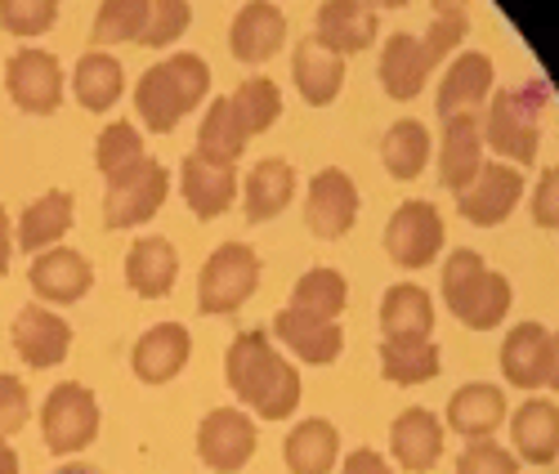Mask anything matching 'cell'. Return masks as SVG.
<instances>
[{
	"label": "cell",
	"mask_w": 559,
	"mask_h": 474,
	"mask_svg": "<svg viewBox=\"0 0 559 474\" xmlns=\"http://www.w3.org/2000/svg\"><path fill=\"white\" fill-rule=\"evenodd\" d=\"M224 376H228V390L238 394V403L251 407L260 420H287L305 394L300 371L287 363V354L264 331L233 336L224 354Z\"/></svg>",
	"instance_id": "1"
},
{
	"label": "cell",
	"mask_w": 559,
	"mask_h": 474,
	"mask_svg": "<svg viewBox=\"0 0 559 474\" xmlns=\"http://www.w3.org/2000/svg\"><path fill=\"white\" fill-rule=\"evenodd\" d=\"M211 90V68L202 55H170L153 63L134 85V112L153 134H170L179 117H189Z\"/></svg>",
	"instance_id": "2"
},
{
	"label": "cell",
	"mask_w": 559,
	"mask_h": 474,
	"mask_svg": "<svg viewBox=\"0 0 559 474\" xmlns=\"http://www.w3.org/2000/svg\"><path fill=\"white\" fill-rule=\"evenodd\" d=\"M550 85L546 81H524L520 90H501L488 99L484 112V149L497 157H510V166H533L542 149V112L550 108Z\"/></svg>",
	"instance_id": "3"
},
{
	"label": "cell",
	"mask_w": 559,
	"mask_h": 474,
	"mask_svg": "<svg viewBox=\"0 0 559 474\" xmlns=\"http://www.w3.org/2000/svg\"><path fill=\"white\" fill-rule=\"evenodd\" d=\"M443 300L456 322L475 327V331H492V327H501L510 305H515V287H510L506 273L488 269L479 251L461 247L443 264Z\"/></svg>",
	"instance_id": "4"
},
{
	"label": "cell",
	"mask_w": 559,
	"mask_h": 474,
	"mask_svg": "<svg viewBox=\"0 0 559 474\" xmlns=\"http://www.w3.org/2000/svg\"><path fill=\"white\" fill-rule=\"evenodd\" d=\"M260 287V256L247 242H224L211 251L198 277V309L206 318L238 313Z\"/></svg>",
	"instance_id": "5"
},
{
	"label": "cell",
	"mask_w": 559,
	"mask_h": 474,
	"mask_svg": "<svg viewBox=\"0 0 559 474\" xmlns=\"http://www.w3.org/2000/svg\"><path fill=\"white\" fill-rule=\"evenodd\" d=\"M40 435L55 457H76L99 435V399L81 381H63L45 394L40 407Z\"/></svg>",
	"instance_id": "6"
},
{
	"label": "cell",
	"mask_w": 559,
	"mask_h": 474,
	"mask_svg": "<svg viewBox=\"0 0 559 474\" xmlns=\"http://www.w3.org/2000/svg\"><path fill=\"white\" fill-rule=\"evenodd\" d=\"M443 215L439 206L421 202V198H407L390 224H385V256L399 264V269H426L439 260L443 251Z\"/></svg>",
	"instance_id": "7"
},
{
	"label": "cell",
	"mask_w": 559,
	"mask_h": 474,
	"mask_svg": "<svg viewBox=\"0 0 559 474\" xmlns=\"http://www.w3.org/2000/svg\"><path fill=\"white\" fill-rule=\"evenodd\" d=\"M63 63L50 50H14L5 59V90L19 112L50 117L63 108Z\"/></svg>",
	"instance_id": "8"
},
{
	"label": "cell",
	"mask_w": 559,
	"mask_h": 474,
	"mask_svg": "<svg viewBox=\"0 0 559 474\" xmlns=\"http://www.w3.org/2000/svg\"><path fill=\"white\" fill-rule=\"evenodd\" d=\"M255 420L242 407H215L198 425V457L215 474H238L255 457Z\"/></svg>",
	"instance_id": "9"
},
{
	"label": "cell",
	"mask_w": 559,
	"mask_h": 474,
	"mask_svg": "<svg viewBox=\"0 0 559 474\" xmlns=\"http://www.w3.org/2000/svg\"><path fill=\"white\" fill-rule=\"evenodd\" d=\"M520 198H524V170L510 162H484V170L456 193V211L479 228H492L510 220Z\"/></svg>",
	"instance_id": "10"
},
{
	"label": "cell",
	"mask_w": 559,
	"mask_h": 474,
	"mask_svg": "<svg viewBox=\"0 0 559 474\" xmlns=\"http://www.w3.org/2000/svg\"><path fill=\"white\" fill-rule=\"evenodd\" d=\"M10 341H14V354L36 367V371H50L59 363H68L72 354V327L63 313L45 309V305H23L10 322Z\"/></svg>",
	"instance_id": "11"
},
{
	"label": "cell",
	"mask_w": 559,
	"mask_h": 474,
	"mask_svg": "<svg viewBox=\"0 0 559 474\" xmlns=\"http://www.w3.org/2000/svg\"><path fill=\"white\" fill-rule=\"evenodd\" d=\"M358 220V188L341 166H328L309 179V198H305V224L322 242H341Z\"/></svg>",
	"instance_id": "12"
},
{
	"label": "cell",
	"mask_w": 559,
	"mask_h": 474,
	"mask_svg": "<svg viewBox=\"0 0 559 474\" xmlns=\"http://www.w3.org/2000/svg\"><path fill=\"white\" fill-rule=\"evenodd\" d=\"M166 193H170V170L157 157H148L130 179H121V183L108 188V198H104V224L108 228H139V224H148L166 206Z\"/></svg>",
	"instance_id": "13"
},
{
	"label": "cell",
	"mask_w": 559,
	"mask_h": 474,
	"mask_svg": "<svg viewBox=\"0 0 559 474\" xmlns=\"http://www.w3.org/2000/svg\"><path fill=\"white\" fill-rule=\"evenodd\" d=\"M27 282H32L36 300L76 305V300L90 296V287H95V264H90L81 251H72V247H50V251L32 256Z\"/></svg>",
	"instance_id": "14"
},
{
	"label": "cell",
	"mask_w": 559,
	"mask_h": 474,
	"mask_svg": "<svg viewBox=\"0 0 559 474\" xmlns=\"http://www.w3.org/2000/svg\"><path fill=\"white\" fill-rule=\"evenodd\" d=\"M189 358H193V336L183 322H153L130 349V367L144 386L175 381V376L189 367Z\"/></svg>",
	"instance_id": "15"
},
{
	"label": "cell",
	"mask_w": 559,
	"mask_h": 474,
	"mask_svg": "<svg viewBox=\"0 0 559 474\" xmlns=\"http://www.w3.org/2000/svg\"><path fill=\"white\" fill-rule=\"evenodd\" d=\"M381 32V14L367 5V0H322L313 14V36L336 50L341 59L362 55Z\"/></svg>",
	"instance_id": "16"
},
{
	"label": "cell",
	"mask_w": 559,
	"mask_h": 474,
	"mask_svg": "<svg viewBox=\"0 0 559 474\" xmlns=\"http://www.w3.org/2000/svg\"><path fill=\"white\" fill-rule=\"evenodd\" d=\"M273 341L287 345L300 363H313V367H328L341 358L345 349V331L341 322H328V318H313V313H300V309H277L273 313Z\"/></svg>",
	"instance_id": "17"
},
{
	"label": "cell",
	"mask_w": 559,
	"mask_h": 474,
	"mask_svg": "<svg viewBox=\"0 0 559 474\" xmlns=\"http://www.w3.org/2000/svg\"><path fill=\"white\" fill-rule=\"evenodd\" d=\"M287 40V14L273 0H251L228 27V50L238 63H269Z\"/></svg>",
	"instance_id": "18"
},
{
	"label": "cell",
	"mask_w": 559,
	"mask_h": 474,
	"mask_svg": "<svg viewBox=\"0 0 559 474\" xmlns=\"http://www.w3.org/2000/svg\"><path fill=\"white\" fill-rule=\"evenodd\" d=\"M484 117L456 112L443 121V144H439V183L461 193L479 170H484Z\"/></svg>",
	"instance_id": "19"
},
{
	"label": "cell",
	"mask_w": 559,
	"mask_h": 474,
	"mask_svg": "<svg viewBox=\"0 0 559 474\" xmlns=\"http://www.w3.org/2000/svg\"><path fill=\"white\" fill-rule=\"evenodd\" d=\"M175 277H179V251L170 237H162V233L134 237L126 251V287L144 300H162V296H170Z\"/></svg>",
	"instance_id": "20"
},
{
	"label": "cell",
	"mask_w": 559,
	"mask_h": 474,
	"mask_svg": "<svg viewBox=\"0 0 559 474\" xmlns=\"http://www.w3.org/2000/svg\"><path fill=\"white\" fill-rule=\"evenodd\" d=\"M390 452L407 474H426L443 457V420L430 407H407L390 425Z\"/></svg>",
	"instance_id": "21"
},
{
	"label": "cell",
	"mask_w": 559,
	"mask_h": 474,
	"mask_svg": "<svg viewBox=\"0 0 559 474\" xmlns=\"http://www.w3.org/2000/svg\"><path fill=\"white\" fill-rule=\"evenodd\" d=\"M179 188H183V202H189V211L198 220H215L238 202V170L193 153L179 166Z\"/></svg>",
	"instance_id": "22"
},
{
	"label": "cell",
	"mask_w": 559,
	"mask_h": 474,
	"mask_svg": "<svg viewBox=\"0 0 559 474\" xmlns=\"http://www.w3.org/2000/svg\"><path fill=\"white\" fill-rule=\"evenodd\" d=\"M292 76H296V90L309 108H328V104H336V94L345 85V59L336 50H328L318 36H305L292 55Z\"/></svg>",
	"instance_id": "23"
},
{
	"label": "cell",
	"mask_w": 559,
	"mask_h": 474,
	"mask_svg": "<svg viewBox=\"0 0 559 474\" xmlns=\"http://www.w3.org/2000/svg\"><path fill=\"white\" fill-rule=\"evenodd\" d=\"M506 412H510V403H506L501 386H492V381H471V386H461L448 399V425L471 443L475 439H492L501 430Z\"/></svg>",
	"instance_id": "24"
},
{
	"label": "cell",
	"mask_w": 559,
	"mask_h": 474,
	"mask_svg": "<svg viewBox=\"0 0 559 474\" xmlns=\"http://www.w3.org/2000/svg\"><path fill=\"white\" fill-rule=\"evenodd\" d=\"M501 371L515 390H537L546 386L550 371V331L542 322H520L510 327V336L501 341Z\"/></svg>",
	"instance_id": "25"
},
{
	"label": "cell",
	"mask_w": 559,
	"mask_h": 474,
	"mask_svg": "<svg viewBox=\"0 0 559 474\" xmlns=\"http://www.w3.org/2000/svg\"><path fill=\"white\" fill-rule=\"evenodd\" d=\"M296 198V166L287 157H264L251 166L247 188H242V215L247 224H264L273 215H283Z\"/></svg>",
	"instance_id": "26"
},
{
	"label": "cell",
	"mask_w": 559,
	"mask_h": 474,
	"mask_svg": "<svg viewBox=\"0 0 559 474\" xmlns=\"http://www.w3.org/2000/svg\"><path fill=\"white\" fill-rule=\"evenodd\" d=\"M510 443L528 465H550L559 457V407L550 399H528L510 416Z\"/></svg>",
	"instance_id": "27"
},
{
	"label": "cell",
	"mask_w": 559,
	"mask_h": 474,
	"mask_svg": "<svg viewBox=\"0 0 559 474\" xmlns=\"http://www.w3.org/2000/svg\"><path fill=\"white\" fill-rule=\"evenodd\" d=\"M72 215H76L72 193H63V188H50V193H40V198L23 211V220H19V228H14V242H19L27 256L50 251V247L63 242V233L72 228Z\"/></svg>",
	"instance_id": "28"
},
{
	"label": "cell",
	"mask_w": 559,
	"mask_h": 474,
	"mask_svg": "<svg viewBox=\"0 0 559 474\" xmlns=\"http://www.w3.org/2000/svg\"><path fill=\"white\" fill-rule=\"evenodd\" d=\"M492 59L488 55H479V50H465L452 68H448V76H443V85H439V117L448 121V117H456V112H475L479 104H488L492 99Z\"/></svg>",
	"instance_id": "29"
},
{
	"label": "cell",
	"mask_w": 559,
	"mask_h": 474,
	"mask_svg": "<svg viewBox=\"0 0 559 474\" xmlns=\"http://www.w3.org/2000/svg\"><path fill=\"white\" fill-rule=\"evenodd\" d=\"M283 461L292 474H332L341 461V430L322 416L300 420L283 443Z\"/></svg>",
	"instance_id": "30"
},
{
	"label": "cell",
	"mask_w": 559,
	"mask_h": 474,
	"mask_svg": "<svg viewBox=\"0 0 559 474\" xmlns=\"http://www.w3.org/2000/svg\"><path fill=\"white\" fill-rule=\"evenodd\" d=\"M426 76H430V63L421 50V36H412V32L390 36L385 50H381V85H385L390 99L412 104L416 94L426 90Z\"/></svg>",
	"instance_id": "31"
},
{
	"label": "cell",
	"mask_w": 559,
	"mask_h": 474,
	"mask_svg": "<svg viewBox=\"0 0 559 474\" xmlns=\"http://www.w3.org/2000/svg\"><path fill=\"white\" fill-rule=\"evenodd\" d=\"M126 90V68L121 59H112L108 50H90L76 59V72H72V94L85 112H108Z\"/></svg>",
	"instance_id": "32"
},
{
	"label": "cell",
	"mask_w": 559,
	"mask_h": 474,
	"mask_svg": "<svg viewBox=\"0 0 559 474\" xmlns=\"http://www.w3.org/2000/svg\"><path fill=\"white\" fill-rule=\"evenodd\" d=\"M381 331L385 336H416L430 341L435 336V300L426 287L416 282H399L381 296Z\"/></svg>",
	"instance_id": "33"
},
{
	"label": "cell",
	"mask_w": 559,
	"mask_h": 474,
	"mask_svg": "<svg viewBox=\"0 0 559 474\" xmlns=\"http://www.w3.org/2000/svg\"><path fill=\"white\" fill-rule=\"evenodd\" d=\"M443 367V354L435 341L416 336H385L381 341V376L390 386H426Z\"/></svg>",
	"instance_id": "34"
},
{
	"label": "cell",
	"mask_w": 559,
	"mask_h": 474,
	"mask_svg": "<svg viewBox=\"0 0 559 474\" xmlns=\"http://www.w3.org/2000/svg\"><path fill=\"white\" fill-rule=\"evenodd\" d=\"M144 162H148V153H144V134H139V126L108 121L99 130V139H95V166L108 179V188L121 183V179H130Z\"/></svg>",
	"instance_id": "35"
},
{
	"label": "cell",
	"mask_w": 559,
	"mask_h": 474,
	"mask_svg": "<svg viewBox=\"0 0 559 474\" xmlns=\"http://www.w3.org/2000/svg\"><path fill=\"white\" fill-rule=\"evenodd\" d=\"M381 162H385V170L394 179H416V175L430 166V130L416 121V117L394 121L381 134Z\"/></svg>",
	"instance_id": "36"
},
{
	"label": "cell",
	"mask_w": 559,
	"mask_h": 474,
	"mask_svg": "<svg viewBox=\"0 0 559 474\" xmlns=\"http://www.w3.org/2000/svg\"><path fill=\"white\" fill-rule=\"evenodd\" d=\"M228 108H233V117H238L242 134L255 139L283 117V90H277V81H269V76H251L228 94Z\"/></svg>",
	"instance_id": "37"
},
{
	"label": "cell",
	"mask_w": 559,
	"mask_h": 474,
	"mask_svg": "<svg viewBox=\"0 0 559 474\" xmlns=\"http://www.w3.org/2000/svg\"><path fill=\"white\" fill-rule=\"evenodd\" d=\"M247 153V134L233 117L228 99H215L198 126V157L206 162H219V166H238V157Z\"/></svg>",
	"instance_id": "38"
},
{
	"label": "cell",
	"mask_w": 559,
	"mask_h": 474,
	"mask_svg": "<svg viewBox=\"0 0 559 474\" xmlns=\"http://www.w3.org/2000/svg\"><path fill=\"white\" fill-rule=\"evenodd\" d=\"M345 305H349V282L336 269H309V273H300L296 292H292V309L313 313V318H328V322H336L345 313Z\"/></svg>",
	"instance_id": "39"
},
{
	"label": "cell",
	"mask_w": 559,
	"mask_h": 474,
	"mask_svg": "<svg viewBox=\"0 0 559 474\" xmlns=\"http://www.w3.org/2000/svg\"><path fill=\"white\" fill-rule=\"evenodd\" d=\"M148 10H153V0H104L99 14H95V27H90L95 50H104V45L139 40V36H144V23H148Z\"/></svg>",
	"instance_id": "40"
},
{
	"label": "cell",
	"mask_w": 559,
	"mask_h": 474,
	"mask_svg": "<svg viewBox=\"0 0 559 474\" xmlns=\"http://www.w3.org/2000/svg\"><path fill=\"white\" fill-rule=\"evenodd\" d=\"M59 23V0H0V27L10 36H45Z\"/></svg>",
	"instance_id": "41"
},
{
	"label": "cell",
	"mask_w": 559,
	"mask_h": 474,
	"mask_svg": "<svg viewBox=\"0 0 559 474\" xmlns=\"http://www.w3.org/2000/svg\"><path fill=\"white\" fill-rule=\"evenodd\" d=\"M189 23H193V5H189V0H153L139 45H148V50H166V45H175L183 32H189Z\"/></svg>",
	"instance_id": "42"
},
{
	"label": "cell",
	"mask_w": 559,
	"mask_h": 474,
	"mask_svg": "<svg viewBox=\"0 0 559 474\" xmlns=\"http://www.w3.org/2000/svg\"><path fill=\"white\" fill-rule=\"evenodd\" d=\"M465 32H471V14L465 10H452V14H435V23H430V32L421 36V50H426V63L430 68H439L456 45L465 40Z\"/></svg>",
	"instance_id": "43"
},
{
	"label": "cell",
	"mask_w": 559,
	"mask_h": 474,
	"mask_svg": "<svg viewBox=\"0 0 559 474\" xmlns=\"http://www.w3.org/2000/svg\"><path fill=\"white\" fill-rule=\"evenodd\" d=\"M456 474H520V457L492 439H475L456 457Z\"/></svg>",
	"instance_id": "44"
},
{
	"label": "cell",
	"mask_w": 559,
	"mask_h": 474,
	"mask_svg": "<svg viewBox=\"0 0 559 474\" xmlns=\"http://www.w3.org/2000/svg\"><path fill=\"white\" fill-rule=\"evenodd\" d=\"M27 416H32V394H27V386L19 381V376L0 371V439L19 435L23 425H27Z\"/></svg>",
	"instance_id": "45"
},
{
	"label": "cell",
	"mask_w": 559,
	"mask_h": 474,
	"mask_svg": "<svg viewBox=\"0 0 559 474\" xmlns=\"http://www.w3.org/2000/svg\"><path fill=\"white\" fill-rule=\"evenodd\" d=\"M533 224L559 228V166H546L537 188H533Z\"/></svg>",
	"instance_id": "46"
},
{
	"label": "cell",
	"mask_w": 559,
	"mask_h": 474,
	"mask_svg": "<svg viewBox=\"0 0 559 474\" xmlns=\"http://www.w3.org/2000/svg\"><path fill=\"white\" fill-rule=\"evenodd\" d=\"M341 474H390V461L377 448H358L341 461Z\"/></svg>",
	"instance_id": "47"
},
{
	"label": "cell",
	"mask_w": 559,
	"mask_h": 474,
	"mask_svg": "<svg viewBox=\"0 0 559 474\" xmlns=\"http://www.w3.org/2000/svg\"><path fill=\"white\" fill-rule=\"evenodd\" d=\"M10 251H14V224H10L5 206H0V277L10 273Z\"/></svg>",
	"instance_id": "48"
},
{
	"label": "cell",
	"mask_w": 559,
	"mask_h": 474,
	"mask_svg": "<svg viewBox=\"0 0 559 474\" xmlns=\"http://www.w3.org/2000/svg\"><path fill=\"white\" fill-rule=\"evenodd\" d=\"M546 386L559 394V331H550V371H546Z\"/></svg>",
	"instance_id": "49"
},
{
	"label": "cell",
	"mask_w": 559,
	"mask_h": 474,
	"mask_svg": "<svg viewBox=\"0 0 559 474\" xmlns=\"http://www.w3.org/2000/svg\"><path fill=\"white\" fill-rule=\"evenodd\" d=\"M23 465H19V452L5 443V439H0V474H19Z\"/></svg>",
	"instance_id": "50"
},
{
	"label": "cell",
	"mask_w": 559,
	"mask_h": 474,
	"mask_svg": "<svg viewBox=\"0 0 559 474\" xmlns=\"http://www.w3.org/2000/svg\"><path fill=\"white\" fill-rule=\"evenodd\" d=\"M430 5H435L439 14H452V10H465V5H471V0H430Z\"/></svg>",
	"instance_id": "51"
},
{
	"label": "cell",
	"mask_w": 559,
	"mask_h": 474,
	"mask_svg": "<svg viewBox=\"0 0 559 474\" xmlns=\"http://www.w3.org/2000/svg\"><path fill=\"white\" fill-rule=\"evenodd\" d=\"M55 474H99L95 465H81V461H72V465H59Z\"/></svg>",
	"instance_id": "52"
},
{
	"label": "cell",
	"mask_w": 559,
	"mask_h": 474,
	"mask_svg": "<svg viewBox=\"0 0 559 474\" xmlns=\"http://www.w3.org/2000/svg\"><path fill=\"white\" fill-rule=\"evenodd\" d=\"M367 5H371V10H403L407 0H367Z\"/></svg>",
	"instance_id": "53"
}]
</instances>
